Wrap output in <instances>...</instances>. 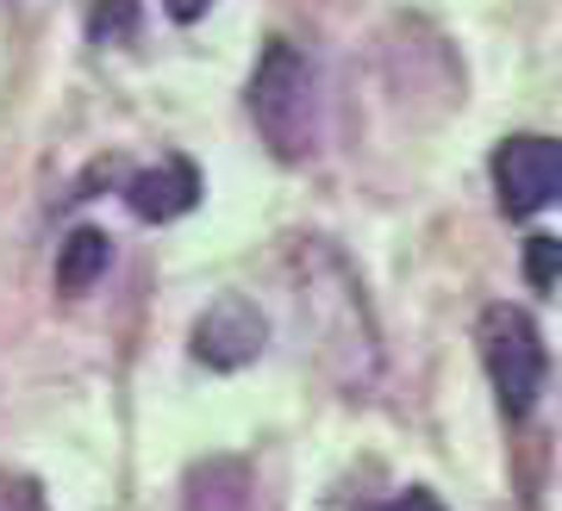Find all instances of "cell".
Listing matches in <instances>:
<instances>
[{
  "mask_svg": "<svg viewBox=\"0 0 562 511\" xmlns=\"http://www.w3.org/2000/svg\"><path fill=\"white\" fill-rule=\"evenodd\" d=\"M244 106H250L257 138L281 162L313 157V144H319V81H313V63H306L301 44H288V38L262 44L257 69H250V88H244Z\"/></svg>",
  "mask_w": 562,
  "mask_h": 511,
  "instance_id": "cell-1",
  "label": "cell"
},
{
  "mask_svg": "<svg viewBox=\"0 0 562 511\" xmlns=\"http://www.w3.org/2000/svg\"><path fill=\"white\" fill-rule=\"evenodd\" d=\"M301 313L319 331L325 350L350 355V387H369L375 368H382L369 299H362V281L350 275V262L338 250H325V243H306L301 250Z\"/></svg>",
  "mask_w": 562,
  "mask_h": 511,
  "instance_id": "cell-2",
  "label": "cell"
},
{
  "mask_svg": "<svg viewBox=\"0 0 562 511\" xmlns=\"http://www.w3.org/2000/svg\"><path fill=\"white\" fill-rule=\"evenodd\" d=\"M475 343H482V368L494 381V399H501L506 418H525L543 394V374H550V355H543V331L538 318L501 299L475 318Z\"/></svg>",
  "mask_w": 562,
  "mask_h": 511,
  "instance_id": "cell-3",
  "label": "cell"
},
{
  "mask_svg": "<svg viewBox=\"0 0 562 511\" xmlns=\"http://www.w3.org/2000/svg\"><path fill=\"white\" fill-rule=\"evenodd\" d=\"M494 194L513 218H531L543 206H562V138L519 132L494 150Z\"/></svg>",
  "mask_w": 562,
  "mask_h": 511,
  "instance_id": "cell-4",
  "label": "cell"
},
{
  "mask_svg": "<svg viewBox=\"0 0 562 511\" xmlns=\"http://www.w3.org/2000/svg\"><path fill=\"white\" fill-rule=\"evenodd\" d=\"M188 343H194V362L232 374V368H250V362L262 355L269 325H262V313L244 294H225L194 318V337H188Z\"/></svg>",
  "mask_w": 562,
  "mask_h": 511,
  "instance_id": "cell-5",
  "label": "cell"
},
{
  "mask_svg": "<svg viewBox=\"0 0 562 511\" xmlns=\"http://www.w3.org/2000/svg\"><path fill=\"white\" fill-rule=\"evenodd\" d=\"M125 206H132L144 225L194 213V206H201V169L188 157H162L157 169H138V175L125 181Z\"/></svg>",
  "mask_w": 562,
  "mask_h": 511,
  "instance_id": "cell-6",
  "label": "cell"
},
{
  "mask_svg": "<svg viewBox=\"0 0 562 511\" xmlns=\"http://www.w3.org/2000/svg\"><path fill=\"white\" fill-rule=\"evenodd\" d=\"M106 269H113V243H106V231L81 225V231L63 237V256H57V294H88V287H101Z\"/></svg>",
  "mask_w": 562,
  "mask_h": 511,
  "instance_id": "cell-7",
  "label": "cell"
},
{
  "mask_svg": "<svg viewBox=\"0 0 562 511\" xmlns=\"http://www.w3.org/2000/svg\"><path fill=\"white\" fill-rule=\"evenodd\" d=\"M88 32H94V44H125L138 32V0H94Z\"/></svg>",
  "mask_w": 562,
  "mask_h": 511,
  "instance_id": "cell-8",
  "label": "cell"
},
{
  "mask_svg": "<svg viewBox=\"0 0 562 511\" xmlns=\"http://www.w3.org/2000/svg\"><path fill=\"white\" fill-rule=\"evenodd\" d=\"M525 275L538 281V287H550L562 275V237H531L525 243Z\"/></svg>",
  "mask_w": 562,
  "mask_h": 511,
  "instance_id": "cell-9",
  "label": "cell"
},
{
  "mask_svg": "<svg viewBox=\"0 0 562 511\" xmlns=\"http://www.w3.org/2000/svg\"><path fill=\"white\" fill-rule=\"evenodd\" d=\"M375 511H443V499L425 492V487H406L401 499H387V506H375Z\"/></svg>",
  "mask_w": 562,
  "mask_h": 511,
  "instance_id": "cell-10",
  "label": "cell"
},
{
  "mask_svg": "<svg viewBox=\"0 0 562 511\" xmlns=\"http://www.w3.org/2000/svg\"><path fill=\"white\" fill-rule=\"evenodd\" d=\"M162 7H169V20H181V25H194L206 13V7H213V0H162Z\"/></svg>",
  "mask_w": 562,
  "mask_h": 511,
  "instance_id": "cell-11",
  "label": "cell"
}]
</instances>
